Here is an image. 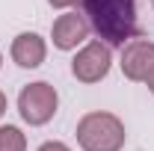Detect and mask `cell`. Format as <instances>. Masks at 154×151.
<instances>
[{"instance_id": "6da1fadb", "label": "cell", "mask_w": 154, "mask_h": 151, "mask_svg": "<svg viewBox=\"0 0 154 151\" xmlns=\"http://www.w3.org/2000/svg\"><path fill=\"white\" fill-rule=\"evenodd\" d=\"M83 12L89 27L110 48H125L131 39L142 36L136 21V0H83Z\"/></svg>"}, {"instance_id": "7a4b0ae2", "label": "cell", "mask_w": 154, "mask_h": 151, "mask_svg": "<svg viewBox=\"0 0 154 151\" xmlns=\"http://www.w3.org/2000/svg\"><path fill=\"white\" fill-rule=\"evenodd\" d=\"M125 125L122 119L107 110L86 113L77 122V142L83 151H122L125 148Z\"/></svg>"}, {"instance_id": "3957f363", "label": "cell", "mask_w": 154, "mask_h": 151, "mask_svg": "<svg viewBox=\"0 0 154 151\" xmlns=\"http://www.w3.org/2000/svg\"><path fill=\"white\" fill-rule=\"evenodd\" d=\"M57 107H59V95L51 83L45 80H36L30 86H24L18 95V113L27 125L33 128H42L48 125L54 116H57Z\"/></svg>"}, {"instance_id": "277c9868", "label": "cell", "mask_w": 154, "mask_h": 151, "mask_svg": "<svg viewBox=\"0 0 154 151\" xmlns=\"http://www.w3.org/2000/svg\"><path fill=\"white\" fill-rule=\"evenodd\" d=\"M110 65H113L110 45H104L98 39V42H89V45H83L77 51V57L71 59V74L80 83H101L110 74Z\"/></svg>"}, {"instance_id": "5b68a950", "label": "cell", "mask_w": 154, "mask_h": 151, "mask_svg": "<svg viewBox=\"0 0 154 151\" xmlns=\"http://www.w3.org/2000/svg\"><path fill=\"white\" fill-rule=\"evenodd\" d=\"M122 74L134 83H142L148 71L154 68V42L145 36L139 39H131L125 48H122Z\"/></svg>"}, {"instance_id": "8992f818", "label": "cell", "mask_w": 154, "mask_h": 151, "mask_svg": "<svg viewBox=\"0 0 154 151\" xmlns=\"http://www.w3.org/2000/svg\"><path fill=\"white\" fill-rule=\"evenodd\" d=\"M89 21L86 15H77V12H65L54 21L51 27V39H54V48L59 51H74L77 45H83L89 39Z\"/></svg>"}, {"instance_id": "52a82bcc", "label": "cell", "mask_w": 154, "mask_h": 151, "mask_svg": "<svg viewBox=\"0 0 154 151\" xmlns=\"http://www.w3.org/2000/svg\"><path fill=\"white\" fill-rule=\"evenodd\" d=\"M9 54L15 59V65H21V68H38L48 57V45L38 33H18L12 39Z\"/></svg>"}, {"instance_id": "ba28073f", "label": "cell", "mask_w": 154, "mask_h": 151, "mask_svg": "<svg viewBox=\"0 0 154 151\" xmlns=\"http://www.w3.org/2000/svg\"><path fill=\"white\" fill-rule=\"evenodd\" d=\"M0 151H27V136L15 125L0 128Z\"/></svg>"}, {"instance_id": "9c48e42d", "label": "cell", "mask_w": 154, "mask_h": 151, "mask_svg": "<svg viewBox=\"0 0 154 151\" xmlns=\"http://www.w3.org/2000/svg\"><path fill=\"white\" fill-rule=\"evenodd\" d=\"M36 151H71L65 142H59V139H51V142H42Z\"/></svg>"}, {"instance_id": "30bf717a", "label": "cell", "mask_w": 154, "mask_h": 151, "mask_svg": "<svg viewBox=\"0 0 154 151\" xmlns=\"http://www.w3.org/2000/svg\"><path fill=\"white\" fill-rule=\"evenodd\" d=\"M54 9H71V6H77V3H83V0H48Z\"/></svg>"}, {"instance_id": "8fae6325", "label": "cell", "mask_w": 154, "mask_h": 151, "mask_svg": "<svg viewBox=\"0 0 154 151\" xmlns=\"http://www.w3.org/2000/svg\"><path fill=\"white\" fill-rule=\"evenodd\" d=\"M142 83H145V86H148V92L154 95V68H151V71H148V77H145Z\"/></svg>"}, {"instance_id": "7c38bea8", "label": "cell", "mask_w": 154, "mask_h": 151, "mask_svg": "<svg viewBox=\"0 0 154 151\" xmlns=\"http://www.w3.org/2000/svg\"><path fill=\"white\" fill-rule=\"evenodd\" d=\"M6 104H9V101H6V92H3V89H0V116L6 113Z\"/></svg>"}, {"instance_id": "4fadbf2b", "label": "cell", "mask_w": 154, "mask_h": 151, "mask_svg": "<svg viewBox=\"0 0 154 151\" xmlns=\"http://www.w3.org/2000/svg\"><path fill=\"white\" fill-rule=\"evenodd\" d=\"M0 65H3V54H0Z\"/></svg>"}, {"instance_id": "5bb4252c", "label": "cell", "mask_w": 154, "mask_h": 151, "mask_svg": "<svg viewBox=\"0 0 154 151\" xmlns=\"http://www.w3.org/2000/svg\"><path fill=\"white\" fill-rule=\"evenodd\" d=\"M151 6H154V0H151Z\"/></svg>"}]
</instances>
